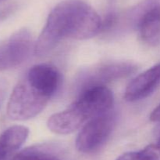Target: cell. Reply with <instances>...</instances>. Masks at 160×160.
Returning <instances> with one entry per match:
<instances>
[{
    "label": "cell",
    "instance_id": "6da1fadb",
    "mask_svg": "<svg viewBox=\"0 0 160 160\" xmlns=\"http://www.w3.org/2000/svg\"><path fill=\"white\" fill-rule=\"evenodd\" d=\"M102 28V20L91 6L81 0H68L56 5L48 15L45 27L34 46L36 56L54 50L64 39H88Z\"/></svg>",
    "mask_w": 160,
    "mask_h": 160
},
{
    "label": "cell",
    "instance_id": "7a4b0ae2",
    "mask_svg": "<svg viewBox=\"0 0 160 160\" xmlns=\"http://www.w3.org/2000/svg\"><path fill=\"white\" fill-rule=\"evenodd\" d=\"M113 102V94L106 86L90 88L81 92L67 109L50 116L47 126L56 134H70L93 118L110 111Z\"/></svg>",
    "mask_w": 160,
    "mask_h": 160
},
{
    "label": "cell",
    "instance_id": "3957f363",
    "mask_svg": "<svg viewBox=\"0 0 160 160\" xmlns=\"http://www.w3.org/2000/svg\"><path fill=\"white\" fill-rule=\"evenodd\" d=\"M50 99L33 87L24 78L12 89L7 104V115L12 120L24 121L42 112Z\"/></svg>",
    "mask_w": 160,
    "mask_h": 160
},
{
    "label": "cell",
    "instance_id": "277c9868",
    "mask_svg": "<svg viewBox=\"0 0 160 160\" xmlns=\"http://www.w3.org/2000/svg\"><path fill=\"white\" fill-rule=\"evenodd\" d=\"M117 116L109 111L89 120L78 135L76 148L84 154L98 151L109 137L116 125Z\"/></svg>",
    "mask_w": 160,
    "mask_h": 160
},
{
    "label": "cell",
    "instance_id": "5b68a950",
    "mask_svg": "<svg viewBox=\"0 0 160 160\" xmlns=\"http://www.w3.org/2000/svg\"><path fill=\"white\" fill-rule=\"evenodd\" d=\"M136 70V66L128 62H112L102 64L88 69L78 79V87L81 93L95 86L128 76Z\"/></svg>",
    "mask_w": 160,
    "mask_h": 160
},
{
    "label": "cell",
    "instance_id": "8992f818",
    "mask_svg": "<svg viewBox=\"0 0 160 160\" xmlns=\"http://www.w3.org/2000/svg\"><path fill=\"white\" fill-rule=\"evenodd\" d=\"M31 35L28 30H19L4 44L0 45V72L17 67L24 62L31 54Z\"/></svg>",
    "mask_w": 160,
    "mask_h": 160
},
{
    "label": "cell",
    "instance_id": "52a82bcc",
    "mask_svg": "<svg viewBox=\"0 0 160 160\" xmlns=\"http://www.w3.org/2000/svg\"><path fill=\"white\" fill-rule=\"evenodd\" d=\"M25 78L33 87L49 99L59 90L62 83L59 70L48 64L33 66L29 69Z\"/></svg>",
    "mask_w": 160,
    "mask_h": 160
},
{
    "label": "cell",
    "instance_id": "ba28073f",
    "mask_svg": "<svg viewBox=\"0 0 160 160\" xmlns=\"http://www.w3.org/2000/svg\"><path fill=\"white\" fill-rule=\"evenodd\" d=\"M160 85V63L145 71L127 86L124 99L127 101L134 102L149 97Z\"/></svg>",
    "mask_w": 160,
    "mask_h": 160
},
{
    "label": "cell",
    "instance_id": "9c48e42d",
    "mask_svg": "<svg viewBox=\"0 0 160 160\" xmlns=\"http://www.w3.org/2000/svg\"><path fill=\"white\" fill-rule=\"evenodd\" d=\"M139 31L142 40L149 45L160 42V4L153 3L142 14L139 22Z\"/></svg>",
    "mask_w": 160,
    "mask_h": 160
},
{
    "label": "cell",
    "instance_id": "30bf717a",
    "mask_svg": "<svg viewBox=\"0 0 160 160\" xmlns=\"http://www.w3.org/2000/svg\"><path fill=\"white\" fill-rule=\"evenodd\" d=\"M29 129L24 125H14L0 135V160H7L28 139Z\"/></svg>",
    "mask_w": 160,
    "mask_h": 160
},
{
    "label": "cell",
    "instance_id": "8fae6325",
    "mask_svg": "<svg viewBox=\"0 0 160 160\" xmlns=\"http://www.w3.org/2000/svg\"><path fill=\"white\" fill-rule=\"evenodd\" d=\"M9 160H60L57 156L34 147L24 149L14 155Z\"/></svg>",
    "mask_w": 160,
    "mask_h": 160
},
{
    "label": "cell",
    "instance_id": "7c38bea8",
    "mask_svg": "<svg viewBox=\"0 0 160 160\" xmlns=\"http://www.w3.org/2000/svg\"><path fill=\"white\" fill-rule=\"evenodd\" d=\"M117 160H142V158L138 151V152H126L119 156Z\"/></svg>",
    "mask_w": 160,
    "mask_h": 160
},
{
    "label": "cell",
    "instance_id": "4fadbf2b",
    "mask_svg": "<svg viewBox=\"0 0 160 160\" xmlns=\"http://www.w3.org/2000/svg\"><path fill=\"white\" fill-rule=\"evenodd\" d=\"M7 93V83L4 80H0V109L6 98Z\"/></svg>",
    "mask_w": 160,
    "mask_h": 160
},
{
    "label": "cell",
    "instance_id": "5bb4252c",
    "mask_svg": "<svg viewBox=\"0 0 160 160\" xmlns=\"http://www.w3.org/2000/svg\"><path fill=\"white\" fill-rule=\"evenodd\" d=\"M150 120L154 122H160V104L150 115Z\"/></svg>",
    "mask_w": 160,
    "mask_h": 160
},
{
    "label": "cell",
    "instance_id": "9a60e30c",
    "mask_svg": "<svg viewBox=\"0 0 160 160\" xmlns=\"http://www.w3.org/2000/svg\"><path fill=\"white\" fill-rule=\"evenodd\" d=\"M157 143H158V144H160V137L159 138V140H158V141H157Z\"/></svg>",
    "mask_w": 160,
    "mask_h": 160
},
{
    "label": "cell",
    "instance_id": "2e32d148",
    "mask_svg": "<svg viewBox=\"0 0 160 160\" xmlns=\"http://www.w3.org/2000/svg\"><path fill=\"white\" fill-rule=\"evenodd\" d=\"M2 1H3V0H0V2H2Z\"/></svg>",
    "mask_w": 160,
    "mask_h": 160
}]
</instances>
